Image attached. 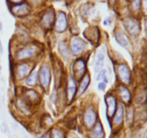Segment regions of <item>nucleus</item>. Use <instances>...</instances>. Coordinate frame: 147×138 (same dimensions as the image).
I'll list each match as a JSON object with an SVG mask.
<instances>
[{
  "label": "nucleus",
  "mask_w": 147,
  "mask_h": 138,
  "mask_svg": "<svg viewBox=\"0 0 147 138\" xmlns=\"http://www.w3.org/2000/svg\"><path fill=\"white\" fill-rule=\"evenodd\" d=\"M11 6V11L13 14L17 17H24L30 12V7L25 1H12Z\"/></svg>",
  "instance_id": "f257e3e1"
},
{
  "label": "nucleus",
  "mask_w": 147,
  "mask_h": 138,
  "mask_svg": "<svg viewBox=\"0 0 147 138\" xmlns=\"http://www.w3.org/2000/svg\"><path fill=\"white\" fill-rule=\"evenodd\" d=\"M50 80H51V73H50V67L46 64L43 65L38 72V80L43 89H48L50 84Z\"/></svg>",
  "instance_id": "f03ea898"
},
{
  "label": "nucleus",
  "mask_w": 147,
  "mask_h": 138,
  "mask_svg": "<svg viewBox=\"0 0 147 138\" xmlns=\"http://www.w3.org/2000/svg\"><path fill=\"white\" fill-rule=\"evenodd\" d=\"M73 73L76 80H82L86 71V61L83 58L77 59L73 64Z\"/></svg>",
  "instance_id": "7ed1b4c3"
},
{
  "label": "nucleus",
  "mask_w": 147,
  "mask_h": 138,
  "mask_svg": "<svg viewBox=\"0 0 147 138\" xmlns=\"http://www.w3.org/2000/svg\"><path fill=\"white\" fill-rule=\"evenodd\" d=\"M117 73L121 81L125 85H129L131 80V73L129 66L126 63L118 65Z\"/></svg>",
  "instance_id": "20e7f679"
},
{
  "label": "nucleus",
  "mask_w": 147,
  "mask_h": 138,
  "mask_svg": "<svg viewBox=\"0 0 147 138\" xmlns=\"http://www.w3.org/2000/svg\"><path fill=\"white\" fill-rule=\"evenodd\" d=\"M37 53V49L34 46H24L16 52L15 57L20 60H28L34 57Z\"/></svg>",
  "instance_id": "39448f33"
},
{
  "label": "nucleus",
  "mask_w": 147,
  "mask_h": 138,
  "mask_svg": "<svg viewBox=\"0 0 147 138\" xmlns=\"http://www.w3.org/2000/svg\"><path fill=\"white\" fill-rule=\"evenodd\" d=\"M123 24L128 32L132 36L139 35L141 31V26L139 21L136 19L129 17L124 20Z\"/></svg>",
  "instance_id": "423d86ee"
},
{
  "label": "nucleus",
  "mask_w": 147,
  "mask_h": 138,
  "mask_svg": "<svg viewBox=\"0 0 147 138\" xmlns=\"http://www.w3.org/2000/svg\"><path fill=\"white\" fill-rule=\"evenodd\" d=\"M97 113L93 108H89L86 109L84 113V117H83L84 124L86 128L92 129L94 127L97 122Z\"/></svg>",
  "instance_id": "0eeeda50"
},
{
  "label": "nucleus",
  "mask_w": 147,
  "mask_h": 138,
  "mask_svg": "<svg viewBox=\"0 0 147 138\" xmlns=\"http://www.w3.org/2000/svg\"><path fill=\"white\" fill-rule=\"evenodd\" d=\"M106 114L110 122V119L113 118L117 108V101L116 97L112 93H109L106 97Z\"/></svg>",
  "instance_id": "6e6552de"
},
{
  "label": "nucleus",
  "mask_w": 147,
  "mask_h": 138,
  "mask_svg": "<svg viewBox=\"0 0 147 138\" xmlns=\"http://www.w3.org/2000/svg\"><path fill=\"white\" fill-rule=\"evenodd\" d=\"M55 22V14L53 9H48L43 14L40 23L45 29H50Z\"/></svg>",
  "instance_id": "1a4fd4ad"
},
{
  "label": "nucleus",
  "mask_w": 147,
  "mask_h": 138,
  "mask_svg": "<svg viewBox=\"0 0 147 138\" xmlns=\"http://www.w3.org/2000/svg\"><path fill=\"white\" fill-rule=\"evenodd\" d=\"M77 91L78 87L76 79L73 76H70L67 80V89H66V98L69 103H70L73 101L75 96L77 93Z\"/></svg>",
  "instance_id": "9d476101"
},
{
  "label": "nucleus",
  "mask_w": 147,
  "mask_h": 138,
  "mask_svg": "<svg viewBox=\"0 0 147 138\" xmlns=\"http://www.w3.org/2000/svg\"><path fill=\"white\" fill-rule=\"evenodd\" d=\"M31 72V66L27 63H22L17 65L14 70L16 78L17 80H22L24 78L30 75Z\"/></svg>",
  "instance_id": "9b49d317"
},
{
  "label": "nucleus",
  "mask_w": 147,
  "mask_h": 138,
  "mask_svg": "<svg viewBox=\"0 0 147 138\" xmlns=\"http://www.w3.org/2000/svg\"><path fill=\"white\" fill-rule=\"evenodd\" d=\"M86 47V43L84 40L78 37H75L71 41V52L74 55L81 54Z\"/></svg>",
  "instance_id": "f8f14e48"
},
{
  "label": "nucleus",
  "mask_w": 147,
  "mask_h": 138,
  "mask_svg": "<svg viewBox=\"0 0 147 138\" xmlns=\"http://www.w3.org/2000/svg\"><path fill=\"white\" fill-rule=\"evenodd\" d=\"M117 94L119 96V99L123 102V103L126 105H129L131 103V96L130 91L129 90L127 87L124 85H120L117 88Z\"/></svg>",
  "instance_id": "ddd939ff"
},
{
  "label": "nucleus",
  "mask_w": 147,
  "mask_h": 138,
  "mask_svg": "<svg viewBox=\"0 0 147 138\" xmlns=\"http://www.w3.org/2000/svg\"><path fill=\"white\" fill-rule=\"evenodd\" d=\"M67 27V20L65 13L63 12H60L56 18V21L55 22V27L56 31L58 32H63L65 31Z\"/></svg>",
  "instance_id": "4468645a"
},
{
  "label": "nucleus",
  "mask_w": 147,
  "mask_h": 138,
  "mask_svg": "<svg viewBox=\"0 0 147 138\" xmlns=\"http://www.w3.org/2000/svg\"><path fill=\"white\" fill-rule=\"evenodd\" d=\"M83 35L91 43H97L99 40L100 32L97 27H90L83 32Z\"/></svg>",
  "instance_id": "2eb2a0df"
},
{
  "label": "nucleus",
  "mask_w": 147,
  "mask_h": 138,
  "mask_svg": "<svg viewBox=\"0 0 147 138\" xmlns=\"http://www.w3.org/2000/svg\"><path fill=\"white\" fill-rule=\"evenodd\" d=\"M113 124L116 126H119L123 124V107L122 104H119L116 108V112L113 115Z\"/></svg>",
  "instance_id": "dca6fc26"
},
{
  "label": "nucleus",
  "mask_w": 147,
  "mask_h": 138,
  "mask_svg": "<svg viewBox=\"0 0 147 138\" xmlns=\"http://www.w3.org/2000/svg\"><path fill=\"white\" fill-rule=\"evenodd\" d=\"M24 99H25V101L27 103H37L38 102L39 96L38 93L35 91L32 90V89H30V90H27L24 93Z\"/></svg>",
  "instance_id": "f3484780"
},
{
  "label": "nucleus",
  "mask_w": 147,
  "mask_h": 138,
  "mask_svg": "<svg viewBox=\"0 0 147 138\" xmlns=\"http://www.w3.org/2000/svg\"><path fill=\"white\" fill-rule=\"evenodd\" d=\"M115 37H116V40L117 41V43L120 45H121L122 47H126L129 44V37L121 30H116V33H115Z\"/></svg>",
  "instance_id": "a211bd4d"
},
{
  "label": "nucleus",
  "mask_w": 147,
  "mask_h": 138,
  "mask_svg": "<svg viewBox=\"0 0 147 138\" xmlns=\"http://www.w3.org/2000/svg\"><path fill=\"white\" fill-rule=\"evenodd\" d=\"M90 83V78L88 75H85L84 77L82 78L81 82L80 83V86H79L77 92L78 93L79 95H81L84 93L85 91L86 90V89L88 88V85Z\"/></svg>",
  "instance_id": "6ab92c4d"
},
{
  "label": "nucleus",
  "mask_w": 147,
  "mask_h": 138,
  "mask_svg": "<svg viewBox=\"0 0 147 138\" xmlns=\"http://www.w3.org/2000/svg\"><path fill=\"white\" fill-rule=\"evenodd\" d=\"M38 81V72L34 71L30 73L25 80V83L30 87L35 86Z\"/></svg>",
  "instance_id": "aec40b11"
},
{
  "label": "nucleus",
  "mask_w": 147,
  "mask_h": 138,
  "mask_svg": "<svg viewBox=\"0 0 147 138\" xmlns=\"http://www.w3.org/2000/svg\"><path fill=\"white\" fill-rule=\"evenodd\" d=\"M92 135L95 138H103L104 137V131L100 122L96 124L94 126V129L92 132Z\"/></svg>",
  "instance_id": "412c9836"
},
{
  "label": "nucleus",
  "mask_w": 147,
  "mask_h": 138,
  "mask_svg": "<svg viewBox=\"0 0 147 138\" xmlns=\"http://www.w3.org/2000/svg\"><path fill=\"white\" fill-rule=\"evenodd\" d=\"M59 51H60L61 55L65 59H67L70 57V53H69L68 47H67V44L65 41L61 42L59 45Z\"/></svg>",
  "instance_id": "4be33fe9"
},
{
  "label": "nucleus",
  "mask_w": 147,
  "mask_h": 138,
  "mask_svg": "<svg viewBox=\"0 0 147 138\" xmlns=\"http://www.w3.org/2000/svg\"><path fill=\"white\" fill-rule=\"evenodd\" d=\"M96 80H103L105 83H108V78L106 77V70H101L99 72L97 78H96Z\"/></svg>",
  "instance_id": "5701e85b"
},
{
  "label": "nucleus",
  "mask_w": 147,
  "mask_h": 138,
  "mask_svg": "<svg viewBox=\"0 0 147 138\" xmlns=\"http://www.w3.org/2000/svg\"><path fill=\"white\" fill-rule=\"evenodd\" d=\"M53 138H64L63 132L58 129H55L53 132Z\"/></svg>",
  "instance_id": "b1692460"
},
{
  "label": "nucleus",
  "mask_w": 147,
  "mask_h": 138,
  "mask_svg": "<svg viewBox=\"0 0 147 138\" xmlns=\"http://www.w3.org/2000/svg\"><path fill=\"white\" fill-rule=\"evenodd\" d=\"M131 8L134 12L138 11L141 8V1H134L131 2Z\"/></svg>",
  "instance_id": "393cba45"
},
{
  "label": "nucleus",
  "mask_w": 147,
  "mask_h": 138,
  "mask_svg": "<svg viewBox=\"0 0 147 138\" xmlns=\"http://www.w3.org/2000/svg\"><path fill=\"white\" fill-rule=\"evenodd\" d=\"M103 62H100V61H96V64H95V70L96 72L100 71L103 68Z\"/></svg>",
  "instance_id": "a878e982"
},
{
  "label": "nucleus",
  "mask_w": 147,
  "mask_h": 138,
  "mask_svg": "<svg viewBox=\"0 0 147 138\" xmlns=\"http://www.w3.org/2000/svg\"><path fill=\"white\" fill-rule=\"evenodd\" d=\"M97 61H100V62H103L104 60V55H103V53L101 52H99L97 54Z\"/></svg>",
  "instance_id": "bb28decb"
},
{
  "label": "nucleus",
  "mask_w": 147,
  "mask_h": 138,
  "mask_svg": "<svg viewBox=\"0 0 147 138\" xmlns=\"http://www.w3.org/2000/svg\"><path fill=\"white\" fill-rule=\"evenodd\" d=\"M106 83H105L104 82H103V81H101L100 83H99L98 86V89H99V90H100V91H104L105 89H106Z\"/></svg>",
  "instance_id": "cd10ccee"
},
{
  "label": "nucleus",
  "mask_w": 147,
  "mask_h": 138,
  "mask_svg": "<svg viewBox=\"0 0 147 138\" xmlns=\"http://www.w3.org/2000/svg\"><path fill=\"white\" fill-rule=\"evenodd\" d=\"M111 23V20L110 17H107V18L105 19V20L103 21V24H104V25H109Z\"/></svg>",
  "instance_id": "c85d7f7f"
},
{
  "label": "nucleus",
  "mask_w": 147,
  "mask_h": 138,
  "mask_svg": "<svg viewBox=\"0 0 147 138\" xmlns=\"http://www.w3.org/2000/svg\"><path fill=\"white\" fill-rule=\"evenodd\" d=\"M40 138H50V133H45V135H43Z\"/></svg>",
  "instance_id": "c756f323"
},
{
  "label": "nucleus",
  "mask_w": 147,
  "mask_h": 138,
  "mask_svg": "<svg viewBox=\"0 0 147 138\" xmlns=\"http://www.w3.org/2000/svg\"><path fill=\"white\" fill-rule=\"evenodd\" d=\"M2 50H3L2 44H1V40H0V52H1V53H2Z\"/></svg>",
  "instance_id": "7c9ffc66"
},
{
  "label": "nucleus",
  "mask_w": 147,
  "mask_h": 138,
  "mask_svg": "<svg viewBox=\"0 0 147 138\" xmlns=\"http://www.w3.org/2000/svg\"><path fill=\"white\" fill-rule=\"evenodd\" d=\"M1 29H2V24H1V23L0 22V31L1 30Z\"/></svg>",
  "instance_id": "2f4dec72"
},
{
  "label": "nucleus",
  "mask_w": 147,
  "mask_h": 138,
  "mask_svg": "<svg viewBox=\"0 0 147 138\" xmlns=\"http://www.w3.org/2000/svg\"><path fill=\"white\" fill-rule=\"evenodd\" d=\"M71 138H78V137H71Z\"/></svg>",
  "instance_id": "473e14b6"
},
{
  "label": "nucleus",
  "mask_w": 147,
  "mask_h": 138,
  "mask_svg": "<svg viewBox=\"0 0 147 138\" xmlns=\"http://www.w3.org/2000/svg\"><path fill=\"white\" fill-rule=\"evenodd\" d=\"M0 72H1V66H0Z\"/></svg>",
  "instance_id": "72a5a7b5"
}]
</instances>
